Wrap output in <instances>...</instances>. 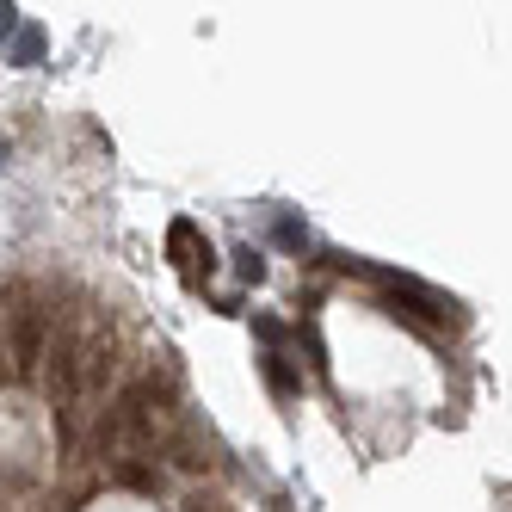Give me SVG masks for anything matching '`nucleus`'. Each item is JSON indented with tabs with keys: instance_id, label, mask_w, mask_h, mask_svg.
<instances>
[{
	"instance_id": "nucleus-1",
	"label": "nucleus",
	"mask_w": 512,
	"mask_h": 512,
	"mask_svg": "<svg viewBox=\"0 0 512 512\" xmlns=\"http://www.w3.org/2000/svg\"><path fill=\"white\" fill-rule=\"evenodd\" d=\"M44 346H50V309L44 303H19L13 309V371L19 377H38Z\"/></svg>"
},
{
	"instance_id": "nucleus-2",
	"label": "nucleus",
	"mask_w": 512,
	"mask_h": 512,
	"mask_svg": "<svg viewBox=\"0 0 512 512\" xmlns=\"http://www.w3.org/2000/svg\"><path fill=\"white\" fill-rule=\"evenodd\" d=\"M118 426L130 432V445H142L149 451L155 438L167 432V420H161V395H155V383H136V389H124V401H118Z\"/></svg>"
},
{
	"instance_id": "nucleus-3",
	"label": "nucleus",
	"mask_w": 512,
	"mask_h": 512,
	"mask_svg": "<svg viewBox=\"0 0 512 512\" xmlns=\"http://www.w3.org/2000/svg\"><path fill=\"white\" fill-rule=\"evenodd\" d=\"M44 358H50V389H56L62 401H75V395H81V358H87V340L75 334V327H62L56 346H44Z\"/></svg>"
},
{
	"instance_id": "nucleus-4",
	"label": "nucleus",
	"mask_w": 512,
	"mask_h": 512,
	"mask_svg": "<svg viewBox=\"0 0 512 512\" xmlns=\"http://www.w3.org/2000/svg\"><path fill=\"white\" fill-rule=\"evenodd\" d=\"M371 278L395 290V303H414V309H420V315H432V321H451V315H457V297H445V290H432V284H420V278L377 272V266H371Z\"/></svg>"
},
{
	"instance_id": "nucleus-5",
	"label": "nucleus",
	"mask_w": 512,
	"mask_h": 512,
	"mask_svg": "<svg viewBox=\"0 0 512 512\" xmlns=\"http://www.w3.org/2000/svg\"><path fill=\"white\" fill-rule=\"evenodd\" d=\"M167 253H173V260L186 266L192 278H210V272H216V247L198 235V223H186V216H179V223L167 229Z\"/></svg>"
},
{
	"instance_id": "nucleus-6",
	"label": "nucleus",
	"mask_w": 512,
	"mask_h": 512,
	"mask_svg": "<svg viewBox=\"0 0 512 512\" xmlns=\"http://www.w3.org/2000/svg\"><path fill=\"white\" fill-rule=\"evenodd\" d=\"M44 50H50V31H44V25H19L13 44H7V62H13V68H38Z\"/></svg>"
},
{
	"instance_id": "nucleus-7",
	"label": "nucleus",
	"mask_w": 512,
	"mask_h": 512,
	"mask_svg": "<svg viewBox=\"0 0 512 512\" xmlns=\"http://www.w3.org/2000/svg\"><path fill=\"white\" fill-rule=\"evenodd\" d=\"M260 371H266L272 395H284V401H290V395H303V377H297V371L284 364V352H266V358H260Z\"/></svg>"
},
{
	"instance_id": "nucleus-8",
	"label": "nucleus",
	"mask_w": 512,
	"mask_h": 512,
	"mask_svg": "<svg viewBox=\"0 0 512 512\" xmlns=\"http://www.w3.org/2000/svg\"><path fill=\"white\" fill-rule=\"evenodd\" d=\"M235 278L241 284H266V253L260 247H235Z\"/></svg>"
},
{
	"instance_id": "nucleus-9",
	"label": "nucleus",
	"mask_w": 512,
	"mask_h": 512,
	"mask_svg": "<svg viewBox=\"0 0 512 512\" xmlns=\"http://www.w3.org/2000/svg\"><path fill=\"white\" fill-rule=\"evenodd\" d=\"M272 241H278L284 253H303V247H309V229L297 223V216H278V223H272Z\"/></svg>"
},
{
	"instance_id": "nucleus-10",
	"label": "nucleus",
	"mask_w": 512,
	"mask_h": 512,
	"mask_svg": "<svg viewBox=\"0 0 512 512\" xmlns=\"http://www.w3.org/2000/svg\"><path fill=\"white\" fill-rule=\"evenodd\" d=\"M253 334H260L266 346H284V340H290V327H284L278 315H253Z\"/></svg>"
},
{
	"instance_id": "nucleus-11",
	"label": "nucleus",
	"mask_w": 512,
	"mask_h": 512,
	"mask_svg": "<svg viewBox=\"0 0 512 512\" xmlns=\"http://www.w3.org/2000/svg\"><path fill=\"white\" fill-rule=\"evenodd\" d=\"M13 31H19V7H13V0H0V44H7Z\"/></svg>"
},
{
	"instance_id": "nucleus-12",
	"label": "nucleus",
	"mask_w": 512,
	"mask_h": 512,
	"mask_svg": "<svg viewBox=\"0 0 512 512\" xmlns=\"http://www.w3.org/2000/svg\"><path fill=\"white\" fill-rule=\"evenodd\" d=\"M7 155H13V142H7V136H0V167H7Z\"/></svg>"
},
{
	"instance_id": "nucleus-13",
	"label": "nucleus",
	"mask_w": 512,
	"mask_h": 512,
	"mask_svg": "<svg viewBox=\"0 0 512 512\" xmlns=\"http://www.w3.org/2000/svg\"><path fill=\"white\" fill-rule=\"evenodd\" d=\"M0 358H7V334H0ZM0 371H7V364H0Z\"/></svg>"
}]
</instances>
